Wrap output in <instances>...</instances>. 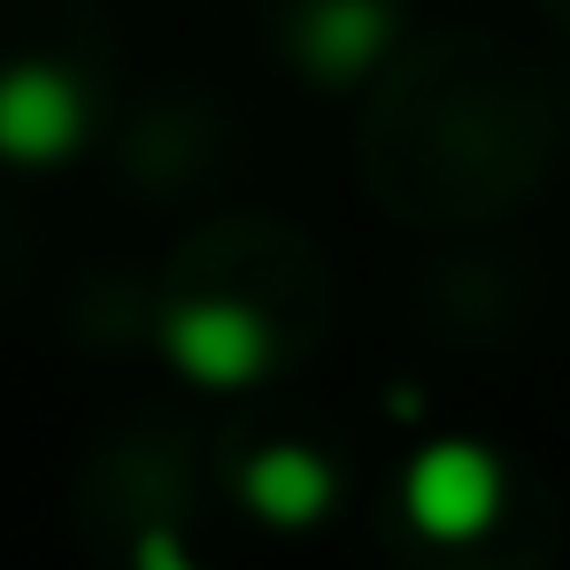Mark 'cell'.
Returning a JSON list of instances; mask_svg holds the SVG:
<instances>
[{
	"mask_svg": "<svg viewBox=\"0 0 570 570\" xmlns=\"http://www.w3.org/2000/svg\"><path fill=\"white\" fill-rule=\"evenodd\" d=\"M401 501H409V524L424 540H471L501 509V471L471 440H432L401 478Z\"/></svg>",
	"mask_w": 570,
	"mask_h": 570,
	"instance_id": "1",
	"label": "cell"
},
{
	"mask_svg": "<svg viewBox=\"0 0 570 570\" xmlns=\"http://www.w3.org/2000/svg\"><path fill=\"white\" fill-rule=\"evenodd\" d=\"M163 347H170V363H178L193 385L232 393V385L263 379V363H271V324H263L247 301H178L170 324H163Z\"/></svg>",
	"mask_w": 570,
	"mask_h": 570,
	"instance_id": "2",
	"label": "cell"
},
{
	"mask_svg": "<svg viewBox=\"0 0 570 570\" xmlns=\"http://www.w3.org/2000/svg\"><path fill=\"white\" fill-rule=\"evenodd\" d=\"M86 139V94L47 70V62H16L0 70V155L8 163H62Z\"/></svg>",
	"mask_w": 570,
	"mask_h": 570,
	"instance_id": "3",
	"label": "cell"
},
{
	"mask_svg": "<svg viewBox=\"0 0 570 570\" xmlns=\"http://www.w3.org/2000/svg\"><path fill=\"white\" fill-rule=\"evenodd\" d=\"M239 493H247V509L263 517V524H316L324 509H332V463L316 455V448H293V440H278V448H263L247 471H239Z\"/></svg>",
	"mask_w": 570,
	"mask_h": 570,
	"instance_id": "4",
	"label": "cell"
},
{
	"mask_svg": "<svg viewBox=\"0 0 570 570\" xmlns=\"http://www.w3.org/2000/svg\"><path fill=\"white\" fill-rule=\"evenodd\" d=\"M385 31H393L385 0H308V16H301V62L316 78H355V70L379 62Z\"/></svg>",
	"mask_w": 570,
	"mask_h": 570,
	"instance_id": "5",
	"label": "cell"
},
{
	"mask_svg": "<svg viewBox=\"0 0 570 570\" xmlns=\"http://www.w3.org/2000/svg\"><path fill=\"white\" fill-rule=\"evenodd\" d=\"M139 570H193V563H186V548H178L170 532H147V540H139Z\"/></svg>",
	"mask_w": 570,
	"mask_h": 570,
	"instance_id": "6",
	"label": "cell"
}]
</instances>
